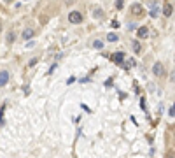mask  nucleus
Wrapping results in <instances>:
<instances>
[{
	"label": "nucleus",
	"instance_id": "nucleus-12",
	"mask_svg": "<svg viewBox=\"0 0 175 158\" xmlns=\"http://www.w3.org/2000/svg\"><path fill=\"white\" fill-rule=\"evenodd\" d=\"M14 39H16V33H14V32H12V30H11V32L7 33V37H6L7 44H12V42H14Z\"/></svg>",
	"mask_w": 175,
	"mask_h": 158
},
{
	"label": "nucleus",
	"instance_id": "nucleus-13",
	"mask_svg": "<svg viewBox=\"0 0 175 158\" xmlns=\"http://www.w3.org/2000/svg\"><path fill=\"white\" fill-rule=\"evenodd\" d=\"M107 41H109V42H117L119 37H117L116 33H109V35H107Z\"/></svg>",
	"mask_w": 175,
	"mask_h": 158
},
{
	"label": "nucleus",
	"instance_id": "nucleus-11",
	"mask_svg": "<svg viewBox=\"0 0 175 158\" xmlns=\"http://www.w3.org/2000/svg\"><path fill=\"white\" fill-rule=\"evenodd\" d=\"M91 46H93L95 49H102L105 46L104 44V41H100V39H96V41H93V44H91Z\"/></svg>",
	"mask_w": 175,
	"mask_h": 158
},
{
	"label": "nucleus",
	"instance_id": "nucleus-1",
	"mask_svg": "<svg viewBox=\"0 0 175 158\" xmlns=\"http://www.w3.org/2000/svg\"><path fill=\"white\" fill-rule=\"evenodd\" d=\"M68 21H70L72 25H79V23H82V14L79 11H72L70 14H68Z\"/></svg>",
	"mask_w": 175,
	"mask_h": 158
},
{
	"label": "nucleus",
	"instance_id": "nucleus-9",
	"mask_svg": "<svg viewBox=\"0 0 175 158\" xmlns=\"http://www.w3.org/2000/svg\"><path fill=\"white\" fill-rule=\"evenodd\" d=\"M33 35H35V30H32V28H26V30L21 33V37H23V39H32Z\"/></svg>",
	"mask_w": 175,
	"mask_h": 158
},
{
	"label": "nucleus",
	"instance_id": "nucleus-20",
	"mask_svg": "<svg viewBox=\"0 0 175 158\" xmlns=\"http://www.w3.org/2000/svg\"><path fill=\"white\" fill-rule=\"evenodd\" d=\"M6 2H12V0H6Z\"/></svg>",
	"mask_w": 175,
	"mask_h": 158
},
{
	"label": "nucleus",
	"instance_id": "nucleus-19",
	"mask_svg": "<svg viewBox=\"0 0 175 158\" xmlns=\"http://www.w3.org/2000/svg\"><path fill=\"white\" fill-rule=\"evenodd\" d=\"M170 79H172V81H175V72L172 74V76H170Z\"/></svg>",
	"mask_w": 175,
	"mask_h": 158
},
{
	"label": "nucleus",
	"instance_id": "nucleus-16",
	"mask_svg": "<svg viewBox=\"0 0 175 158\" xmlns=\"http://www.w3.org/2000/svg\"><path fill=\"white\" fill-rule=\"evenodd\" d=\"M168 114H170V116H175V104H173V105H172V107H170Z\"/></svg>",
	"mask_w": 175,
	"mask_h": 158
},
{
	"label": "nucleus",
	"instance_id": "nucleus-3",
	"mask_svg": "<svg viewBox=\"0 0 175 158\" xmlns=\"http://www.w3.org/2000/svg\"><path fill=\"white\" fill-rule=\"evenodd\" d=\"M151 18H158L159 16V6L156 2H151V12H149Z\"/></svg>",
	"mask_w": 175,
	"mask_h": 158
},
{
	"label": "nucleus",
	"instance_id": "nucleus-7",
	"mask_svg": "<svg viewBox=\"0 0 175 158\" xmlns=\"http://www.w3.org/2000/svg\"><path fill=\"white\" fill-rule=\"evenodd\" d=\"M137 35H138L140 39H145V37L149 35V28H147V27H140V28L137 30Z\"/></svg>",
	"mask_w": 175,
	"mask_h": 158
},
{
	"label": "nucleus",
	"instance_id": "nucleus-2",
	"mask_svg": "<svg viewBox=\"0 0 175 158\" xmlns=\"http://www.w3.org/2000/svg\"><path fill=\"white\" fill-rule=\"evenodd\" d=\"M153 74L156 77L165 76V67H163V63H161V62H156V63L153 65Z\"/></svg>",
	"mask_w": 175,
	"mask_h": 158
},
{
	"label": "nucleus",
	"instance_id": "nucleus-5",
	"mask_svg": "<svg viewBox=\"0 0 175 158\" xmlns=\"http://www.w3.org/2000/svg\"><path fill=\"white\" fill-rule=\"evenodd\" d=\"M9 81V72L7 70H0V86H6Z\"/></svg>",
	"mask_w": 175,
	"mask_h": 158
},
{
	"label": "nucleus",
	"instance_id": "nucleus-18",
	"mask_svg": "<svg viewBox=\"0 0 175 158\" xmlns=\"http://www.w3.org/2000/svg\"><path fill=\"white\" fill-rule=\"evenodd\" d=\"M55 70H56V63H55V65H51V69H49V74H53Z\"/></svg>",
	"mask_w": 175,
	"mask_h": 158
},
{
	"label": "nucleus",
	"instance_id": "nucleus-14",
	"mask_svg": "<svg viewBox=\"0 0 175 158\" xmlns=\"http://www.w3.org/2000/svg\"><path fill=\"white\" fill-rule=\"evenodd\" d=\"M95 18H104V11L102 9H95Z\"/></svg>",
	"mask_w": 175,
	"mask_h": 158
},
{
	"label": "nucleus",
	"instance_id": "nucleus-17",
	"mask_svg": "<svg viewBox=\"0 0 175 158\" xmlns=\"http://www.w3.org/2000/svg\"><path fill=\"white\" fill-rule=\"evenodd\" d=\"M35 63H37V58H33V60H30V63H28V65H30V67H33Z\"/></svg>",
	"mask_w": 175,
	"mask_h": 158
},
{
	"label": "nucleus",
	"instance_id": "nucleus-8",
	"mask_svg": "<svg viewBox=\"0 0 175 158\" xmlns=\"http://www.w3.org/2000/svg\"><path fill=\"white\" fill-rule=\"evenodd\" d=\"M172 11H173L172 4H165L163 6V16H172Z\"/></svg>",
	"mask_w": 175,
	"mask_h": 158
},
{
	"label": "nucleus",
	"instance_id": "nucleus-10",
	"mask_svg": "<svg viewBox=\"0 0 175 158\" xmlns=\"http://www.w3.org/2000/svg\"><path fill=\"white\" fill-rule=\"evenodd\" d=\"M131 48H133V51H135V53H140V51H142V46H140V42H138V41H133V42H131Z\"/></svg>",
	"mask_w": 175,
	"mask_h": 158
},
{
	"label": "nucleus",
	"instance_id": "nucleus-15",
	"mask_svg": "<svg viewBox=\"0 0 175 158\" xmlns=\"http://www.w3.org/2000/svg\"><path fill=\"white\" fill-rule=\"evenodd\" d=\"M123 6H124L123 0H116V9H123Z\"/></svg>",
	"mask_w": 175,
	"mask_h": 158
},
{
	"label": "nucleus",
	"instance_id": "nucleus-4",
	"mask_svg": "<svg viewBox=\"0 0 175 158\" xmlns=\"http://www.w3.org/2000/svg\"><path fill=\"white\" fill-rule=\"evenodd\" d=\"M112 62H114V63H123V62H124V53H123V51L114 53V55H112Z\"/></svg>",
	"mask_w": 175,
	"mask_h": 158
},
{
	"label": "nucleus",
	"instance_id": "nucleus-6",
	"mask_svg": "<svg viewBox=\"0 0 175 158\" xmlns=\"http://www.w3.org/2000/svg\"><path fill=\"white\" fill-rule=\"evenodd\" d=\"M142 12H144V9H142L140 4H133V6H131V14H135V16H142Z\"/></svg>",
	"mask_w": 175,
	"mask_h": 158
}]
</instances>
